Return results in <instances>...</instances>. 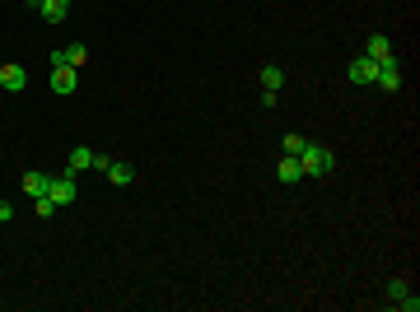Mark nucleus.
<instances>
[{"instance_id":"9b49d317","label":"nucleus","mask_w":420,"mask_h":312,"mask_svg":"<svg viewBox=\"0 0 420 312\" xmlns=\"http://www.w3.org/2000/svg\"><path fill=\"white\" fill-rule=\"evenodd\" d=\"M364 56H369V61H388V56H392V42L383 38V33H373L369 42H364Z\"/></svg>"},{"instance_id":"9d476101","label":"nucleus","mask_w":420,"mask_h":312,"mask_svg":"<svg viewBox=\"0 0 420 312\" xmlns=\"http://www.w3.org/2000/svg\"><path fill=\"white\" fill-rule=\"evenodd\" d=\"M93 149H84V145H75V149H70V158H65V168H70V177H75V172H84V168H93Z\"/></svg>"},{"instance_id":"2eb2a0df","label":"nucleus","mask_w":420,"mask_h":312,"mask_svg":"<svg viewBox=\"0 0 420 312\" xmlns=\"http://www.w3.org/2000/svg\"><path fill=\"white\" fill-rule=\"evenodd\" d=\"M304 145H309V140H304V136H299V131H290V136H285V154H304Z\"/></svg>"},{"instance_id":"a211bd4d","label":"nucleus","mask_w":420,"mask_h":312,"mask_svg":"<svg viewBox=\"0 0 420 312\" xmlns=\"http://www.w3.org/2000/svg\"><path fill=\"white\" fill-rule=\"evenodd\" d=\"M402 294H406V280H392V284H388V298H392V303H397V298H402Z\"/></svg>"},{"instance_id":"f03ea898","label":"nucleus","mask_w":420,"mask_h":312,"mask_svg":"<svg viewBox=\"0 0 420 312\" xmlns=\"http://www.w3.org/2000/svg\"><path fill=\"white\" fill-rule=\"evenodd\" d=\"M75 84H79V70H75V65H52V94L70 98V94H75Z\"/></svg>"},{"instance_id":"dca6fc26","label":"nucleus","mask_w":420,"mask_h":312,"mask_svg":"<svg viewBox=\"0 0 420 312\" xmlns=\"http://www.w3.org/2000/svg\"><path fill=\"white\" fill-rule=\"evenodd\" d=\"M33 205H38V219H52V215H56V201H52V196H33Z\"/></svg>"},{"instance_id":"6ab92c4d","label":"nucleus","mask_w":420,"mask_h":312,"mask_svg":"<svg viewBox=\"0 0 420 312\" xmlns=\"http://www.w3.org/2000/svg\"><path fill=\"white\" fill-rule=\"evenodd\" d=\"M10 219H15V205H10V201H0V224H10Z\"/></svg>"},{"instance_id":"39448f33","label":"nucleus","mask_w":420,"mask_h":312,"mask_svg":"<svg viewBox=\"0 0 420 312\" xmlns=\"http://www.w3.org/2000/svg\"><path fill=\"white\" fill-rule=\"evenodd\" d=\"M24 84H29V70H24V65H0V89H5V94H19V89H24Z\"/></svg>"},{"instance_id":"ddd939ff","label":"nucleus","mask_w":420,"mask_h":312,"mask_svg":"<svg viewBox=\"0 0 420 312\" xmlns=\"http://www.w3.org/2000/svg\"><path fill=\"white\" fill-rule=\"evenodd\" d=\"M47 187H52V177H47V172H24V191H29V196H47Z\"/></svg>"},{"instance_id":"f8f14e48","label":"nucleus","mask_w":420,"mask_h":312,"mask_svg":"<svg viewBox=\"0 0 420 312\" xmlns=\"http://www.w3.org/2000/svg\"><path fill=\"white\" fill-rule=\"evenodd\" d=\"M276 177L285 182V187H295L299 177H304V168H299V158H295V154H285V158H280V168H276Z\"/></svg>"},{"instance_id":"412c9836","label":"nucleus","mask_w":420,"mask_h":312,"mask_svg":"<svg viewBox=\"0 0 420 312\" xmlns=\"http://www.w3.org/2000/svg\"><path fill=\"white\" fill-rule=\"evenodd\" d=\"M0 65H5V61H0Z\"/></svg>"},{"instance_id":"20e7f679","label":"nucleus","mask_w":420,"mask_h":312,"mask_svg":"<svg viewBox=\"0 0 420 312\" xmlns=\"http://www.w3.org/2000/svg\"><path fill=\"white\" fill-rule=\"evenodd\" d=\"M52 65H75V70H84V65H89V47H84V42H70V47L52 51Z\"/></svg>"},{"instance_id":"4468645a","label":"nucleus","mask_w":420,"mask_h":312,"mask_svg":"<svg viewBox=\"0 0 420 312\" xmlns=\"http://www.w3.org/2000/svg\"><path fill=\"white\" fill-rule=\"evenodd\" d=\"M280 84H285V70L280 65H262V89H276L280 94Z\"/></svg>"},{"instance_id":"6e6552de","label":"nucleus","mask_w":420,"mask_h":312,"mask_svg":"<svg viewBox=\"0 0 420 312\" xmlns=\"http://www.w3.org/2000/svg\"><path fill=\"white\" fill-rule=\"evenodd\" d=\"M103 177H108L112 187H131V182H136V168H131V163H117V158H108V172H103Z\"/></svg>"},{"instance_id":"1a4fd4ad","label":"nucleus","mask_w":420,"mask_h":312,"mask_svg":"<svg viewBox=\"0 0 420 312\" xmlns=\"http://www.w3.org/2000/svg\"><path fill=\"white\" fill-rule=\"evenodd\" d=\"M38 15H42L47 24H61V19L70 15V0H38Z\"/></svg>"},{"instance_id":"f257e3e1","label":"nucleus","mask_w":420,"mask_h":312,"mask_svg":"<svg viewBox=\"0 0 420 312\" xmlns=\"http://www.w3.org/2000/svg\"><path fill=\"white\" fill-rule=\"evenodd\" d=\"M299 168H304V177H327V172L336 168V154L327 149V145H304V154H299Z\"/></svg>"},{"instance_id":"f3484780","label":"nucleus","mask_w":420,"mask_h":312,"mask_svg":"<svg viewBox=\"0 0 420 312\" xmlns=\"http://www.w3.org/2000/svg\"><path fill=\"white\" fill-rule=\"evenodd\" d=\"M397 308H402V312H420V298H416V294H411V289H406V294H402V298H397Z\"/></svg>"},{"instance_id":"0eeeda50","label":"nucleus","mask_w":420,"mask_h":312,"mask_svg":"<svg viewBox=\"0 0 420 312\" xmlns=\"http://www.w3.org/2000/svg\"><path fill=\"white\" fill-rule=\"evenodd\" d=\"M350 84H373V75H378V61H369V56H359V61H350Z\"/></svg>"},{"instance_id":"423d86ee","label":"nucleus","mask_w":420,"mask_h":312,"mask_svg":"<svg viewBox=\"0 0 420 312\" xmlns=\"http://www.w3.org/2000/svg\"><path fill=\"white\" fill-rule=\"evenodd\" d=\"M47 196L56 201V210H61V205H70V201H75V177H70V172H65V177H52Z\"/></svg>"},{"instance_id":"aec40b11","label":"nucleus","mask_w":420,"mask_h":312,"mask_svg":"<svg viewBox=\"0 0 420 312\" xmlns=\"http://www.w3.org/2000/svg\"><path fill=\"white\" fill-rule=\"evenodd\" d=\"M29 5H33V10H38V0H29Z\"/></svg>"},{"instance_id":"7ed1b4c3","label":"nucleus","mask_w":420,"mask_h":312,"mask_svg":"<svg viewBox=\"0 0 420 312\" xmlns=\"http://www.w3.org/2000/svg\"><path fill=\"white\" fill-rule=\"evenodd\" d=\"M373 84H378V89H388V94H397V89H402V65H397V56L378 61V75H373Z\"/></svg>"}]
</instances>
